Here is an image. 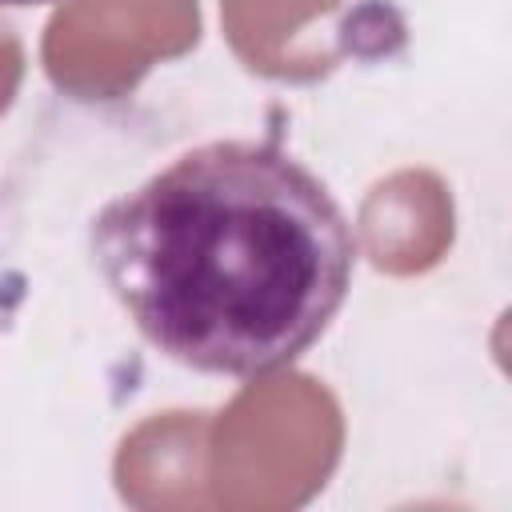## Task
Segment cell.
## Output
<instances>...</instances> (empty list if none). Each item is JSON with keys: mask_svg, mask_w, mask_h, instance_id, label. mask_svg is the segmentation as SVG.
Here are the masks:
<instances>
[{"mask_svg": "<svg viewBox=\"0 0 512 512\" xmlns=\"http://www.w3.org/2000/svg\"><path fill=\"white\" fill-rule=\"evenodd\" d=\"M0 4H12V8H20V4H52V0H0Z\"/></svg>", "mask_w": 512, "mask_h": 512, "instance_id": "obj_2", "label": "cell"}, {"mask_svg": "<svg viewBox=\"0 0 512 512\" xmlns=\"http://www.w3.org/2000/svg\"><path fill=\"white\" fill-rule=\"evenodd\" d=\"M92 264L168 360L264 376L340 312L356 236L332 192L272 140H212L92 216Z\"/></svg>", "mask_w": 512, "mask_h": 512, "instance_id": "obj_1", "label": "cell"}]
</instances>
